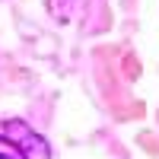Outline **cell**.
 Wrapping results in <instances>:
<instances>
[{
  "label": "cell",
  "mask_w": 159,
  "mask_h": 159,
  "mask_svg": "<svg viewBox=\"0 0 159 159\" xmlns=\"http://www.w3.org/2000/svg\"><path fill=\"white\" fill-rule=\"evenodd\" d=\"M3 137L22 153V159H51L48 140L38 134V130H32L25 121H19V118H10L3 124Z\"/></svg>",
  "instance_id": "6da1fadb"
},
{
  "label": "cell",
  "mask_w": 159,
  "mask_h": 159,
  "mask_svg": "<svg viewBox=\"0 0 159 159\" xmlns=\"http://www.w3.org/2000/svg\"><path fill=\"white\" fill-rule=\"evenodd\" d=\"M48 10L57 22H64L67 19V10H70V0H48Z\"/></svg>",
  "instance_id": "7a4b0ae2"
},
{
  "label": "cell",
  "mask_w": 159,
  "mask_h": 159,
  "mask_svg": "<svg viewBox=\"0 0 159 159\" xmlns=\"http://www.w3.org/2000/svg\"><path fill=\"white\" fill-rule=\"evenodd\" d=\"M0 159H22V153L13 147L7 137H0Z\"/></svg>",
  "instance_id": "3957f363"
}]
</instances>
